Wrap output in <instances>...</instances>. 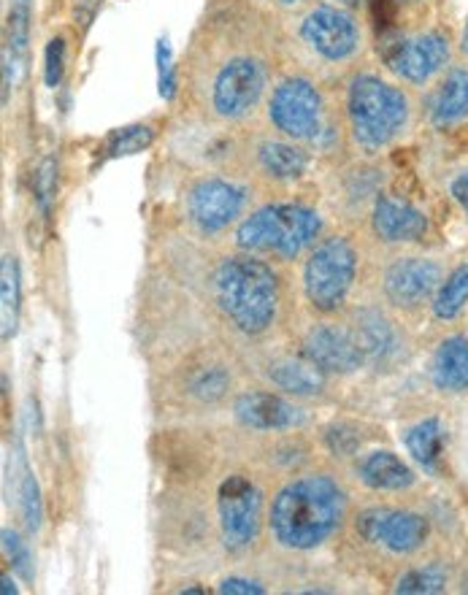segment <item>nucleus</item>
Masks as SVG:
<instances>
[{
	"instance_id": "f257e3e1",
	"label": "nucleus",
	"mask_w": 468,
	"mask_h": 595,
	"mask_svg": "<svg viewBox=\"0 0 468 595\" xmlns=\"http://www.w3.org/2000/svg\"><path fill=\"white\" fill-rule=\"evenodd\" d=\"M347 514L344 487L325 474L293 479L271 504V533L287 550H314L339 531Z\"/></svg>"
},
{
	"instance_id": "f03ea898",
	"label": "nucleus",
	"mask_w": 468,
	"mask_h": 595,
	"mask_svg": "<svg viewBox=\"0 0 468 595\" xmlns=\"http://www.w3.org/2000/svg\"><path fill=\"white\" fill-rule=\"evenodd\" d=\"M214 298L241 333L257 336L274 322L279 284L274 271L255 257H228L214 274Z\"/></svg>"
},
{
	"instance_id": "7ed1b4c3",
	"label": "nucleus",
	"mask_w": 468,
	"mask_h": 595,
	"mask_svg": "<svg viewBox=\"0 0 468 595\" xmlns=\"http://www.w3.org/2000/svg\"><path fill=\"white\" fill-rule=\"evenodd\" d=\"M320 228L317 211L298 203H274L249 214L241 222L236 241L244 252H274L285 260H293L309 244H314Z\"/></svg>"
},
{
	"instance_id": "20e7f679",
	"label": "nucleus",
	"mask_w": 468,
	"mask_h": 595,
	"mask_svg": "<svg viewBox=\"0 0 468 595\" xmlns=\"http://www.w3.org/2000/svg\"><path fill=\"white\" fill-rule=\"evenodd\" d=\"M349 125L360 147L379 149L390 144L406 125L409 103L404 92L395 90L377 76H358L349 84Z\"/></svg>"
},
{
	"instance_id": "39448f33",
	"label": "nucleus",
	"mask_w": 468,
	"mask_h": 595,
	"mask_svg": "<svg viewBox=\"0 0 468 595\" xmlns=\"http://www.w3.org/2000/svg\"><path fill=\"white\" fill-rule=\"evenodd\" d=\"M355 271H358V255L347 238L333 236L322 241L303 271L306 298L320 312H336L341 309V303L347 301L349 287L355 282Z\"/></svg>"
},
{
	"instance_id": "423d86ee",
	"label": "nucleus",
	"mask_w": 468,
	"mask_h": 595,
	"mask_svg": "<svg viewBox=\"0 0 468 595\" xmlns=\"http://www.w3.org/2000/svg\"><path fill=\"white\" fill-rule=\"evenodd\" d=\"M217 512H220V531L225 547L233 552L247 550L260 528L263 495L247 476H228L220 485Z\"/></svg>"
},
{
	"instance_id": "0eeeda50",
	"label": "nucleus",
	"mask_w": 468,
	"mask_h": 595,
	"mask_svg": "<svg viewBox=\"0 0 468 595\" xmlns=\"http://www.w3.org/2000/svg\"><path fill=\"white\" fill-rule=\"evenodd\" d=\"M271 122L293 138L317 141L322 136V98L306 79H287L271 95Z\"/></svg>"
},
{
	"instance_id": "6e6552de",
	"label": "nucleus",
	"mask_w": 468,
	"mask_h": 595,
	"mask_svg": "<svg viewBox=\"0 0 468 595\" xmlns=\"http://www.w3.org/2000/svg\"><path fill=\"white\" fill-rule=\"evenodd\" d=\"M263 90H266L263 65L249 57H236L228 65H222L214 79V109L220 111L222 117L239 119L255 109L257 101L263 98Z\"/></svg>"
},
{
	"instance_id": "1a4fd4ad",
	"label": "nucleus",
	"mask_w": 468,
	"mask_h": 595,
	"mask_svg": "<svg viewBox=\"0 0 468 595\" xmlns=\"http://www.w3.org/2000/svg\"><path fill=\"white\" fill-rule=\"evenodd\" d=\"M355 525L363 539L398 555L420 550L431 531L425 517L404 509H366Z\"/></svg>"
},
{
	"instance_id": "9d476101",
	"label": "nucleus",
	"mask_w": 468,
	"mask_h": 595,
	"mask_svg": "<svg viewBox=\"0 0 468 595\" xmlns=\"http://www.w3.org/2000/svg\"><path fill=\"white\" fill-rule=\"evenodd\" d=\"M301 36L325 60H344L360 44V30L355 19L349 17L347 11L333 9V6H320V9L309 11L301 25Z\"/></svg>"
},
{
	"instance_id": "9b49d317",
	"label": "nucleus",
	"mask_w": 468,
	"mask_h": 595,
	"mask_svg": "<svg viewBox=\"0 0 468 595\" xmlns=\"http://www.w3.org/2000/svg\"><path fill=\"white\" fill-rule=\"evenodd\" d=\"M247 190L225 179H203L190 193V217L203 233H217L239 217Z\"/></svg>"
},
{
	"instance_id": "f8f14e48",
	"label": "nucleus",
	"mask_w": 468,
	"mask_h": 595,
	"mask_svg": "<svg viewBox=\"0 0 468 595\" xmlns=\"http://www.w3.org/2000/svg\"><path fill=\"white\" fill-rule=\"evenodd\" d=\"M303 355L317 368L333 371V374H352L366 363L355 333L339 325H317L309 330V336L303 341Z\"/></svg>"
},
{
	"instance_id": "ddd939ff",
	"label": "nucleus",
	"mask_w": 468,
	"mask_h": 595,
	"mask_svg": "<svg viewBox=\"0 0 468 595\" xmlns=\"http://www.w3.org/2000/svg\"><path fill=\"white\" fill-rule=\"evenodd\" d=\"M447 57H450V41L439 33H425L395 44L393 52L387 55V63L406 82L423 84L447 63Z\"/></svg>"
},
{
	"instance_id": "4468645a",
	"label": "nucleus",
	"mask_w": 468,
	"mask_h": 595,
	"mask_svg": "<svg viewBox=\"0 0 468 595\" xmlns=\"http://www.w3.org/2000/svg\"><path fill=\"white\" fill-rule=\"evenodd\" d=\"M441 282V268L433 260L423 257H404L387 268L385 274V293L395 306L414 309L436 290Z\"/></svg>"
},
{
	"instance_id": "2eb2a0df",
	"label": "nucleus",
	"mask_w": 468,
	"mask_h": 595,
	"mask_svg": "<svg viewBox=\"0 0 468 595\" xmlns=\"http://www.w3.org/2000/svg\"><path fill=\"white\" fill-rule=\"evenodd\" d=\"M236 417L252 431H290L303 425V412L274 393H244L236 401Z\"/></svg>"
},
{
	"instance_id": "dca6fc26",
	"label": "nucleus",
	"mask_w": 468,
	"mask_h": 595,
	"mask_svg": "<svg viewBox=\"0 0 468 595\" xmlns=\"http://www.w3.org/2000/svg\"><path fill=\"white\" fill-rule=\"evenodd\" d=\"M30 41V0H11L6 49H3V103H9V90L19 84L28 63Z\"/></svg>"
},
{
	"instance_id": "f3484780",
	"label": "nucleus",
	"mask_w": 468,
	"mask_h": 595,
	"mask_svg": "<svg viewBox=\"0 0 468 595\" xmlns=\"http://www.w3.org/2000/svg\"><path fill=\"white\" fill-rule=\"evenodd\" d=\"M374 230L382 241L398 244V241H417L428 230V220L420 209L409 203L395 201L390 195H382L374 206Z\"/></svg>"
},
{
	"instance_id": "a211bd4d",
	"label": "nucleus",
	"mask_w": 468,
	"mask_h": 595,
	"mask_svg": "<svg viewBox=\"0 0 468 595\" xmlns=\"http://www.w3.org/2000/svg\"><path fill=\"white\" fill-rule=\"evenodd\" d=\"M268 379L274 382L279 390L290 395H317L325 387V371L317 368L309 357H282L268 366Z\"/></svg>"
},
{
	"instance_id": "6ab92c4d",
	"label": "nucleus",
	"mask_w": 468,
	"mask_h": 595,
	"mask_svg": "<svg viewBox=\"0 0 468 595\" xmlns=\"http://www.w3.org/2000/svg\"><path fill=\"white\" fill-rule=\"evenodd\" d=\"M433 385L447 393L468 390V341L460 336L441 341L433 357Z\"/></svg>"
},
{
	"instance_id": "aec40b11",
	"label": "nucleus",
	"mask_w": 468,
	"mask_h": 595,
	"mask_svg": "<svg viewBox=\"0 0 468 595\" xmlns=\"http://www.w3.org/2000/svg\"><path fill=\"white\" fill-rule=\"evenodd\" d=\"M358 474L374 490H406V487L414 485L412 468L406 466L398 455L387 452V449L371 452V455L360 460Z\"/></svg>"
},
{
	"instance_id": "412c9836",
	"label": "nucleus",
	"mask_w": 468,
	"mask_h": 595,
	"mask_svg": "<svg viewBox=\"0 0 468 595\" xmlns=\"http://www.w3.org/2000/svg\"><path fill=\"white\" fill-rule=\"evenodd\" d=\"M468 114V71L455 68L441 82L436 98H433L431 117L436 125H452Z\"/></svg>"
},
{
	"instance_id": "4be33fe9",
	"label": "nucleus",
	"mask_w": 468,
	"mask_h": 595,
	"mask_svg": "<svg viewBox=\"0 0 468 595\" xmlns=\"http://www.w3.org/2000/svg\"><path fill=\"white\" fill-rule=\"evenodd\" d=\"M352 333H355V339H358L363 357L371 360V363H379L395 344V333L393 328H390V322L379 312H374V309L358 312V317H355V330H352Z\"/></svg>"
},
{
	"instance_id": "5701e85b",
	"label": "nucleus",
	"mask_w": 468,
	"mask_h": 595,
	"mask_svg": "<svg viewBox=\"0 0 468 595\" xmlns=\"http://www.w3.org/2000/svg\"><path fill=\"white\" fill-rule=\"evenodd\" d=\"M19 301H22V282H19L17 257L3 255L0 260V333H3V341H9L17 330Z\"/></svg>"
},
{
	"instance_id": "b1692460",
	"label": "nucleus",
	"mask_w": 468,
	"mask_h": 595,
	"mask_svg": "<svg viewBox=\"0 0 468 595\" xmlns=\"http://www.w3.org/2000/svg\"><path fill=\"white\" fill-rule=\"evenodd\" d=\"M257 160L263 165V171L276 179H298L309 165L306 152L293 144H285V141H266L257 149Z\"/></svg>"
},
{
	"instance_id": "393cba45",
	"label": "nucleus",
	"mask_w": 468,
	"mask_h": 595,
	"mask_svg": "<svg viewBox=\"0 0 468 595\" xmlns=\"http://www.w3.org/2000/svg\"><path fill=\"white\" fill-rule=\"evenodd\" d=\"M441 444H444V425L436 417L417 422L412 431L406 433V449L412 452V458L428 471H436L439 463Z\"/></svg>"
},
{
	"instance_id": "a878e982",
	"label": "nucleus",
	"mask_w": 468,
	"mask_h": 595,
	"mask_svg": "<svg viewBox=\"0 0 468 595\" xmlns=\"http://www.w3.org/2000/svg\"><path fill=\"white\" fill-rule=\"evenodd\" d=\"M468 301V266L455 268L447 282L441 284L439 293H436V301H433V314L439 320H455L460 314V309L466 306Z\"/></svg>"
},
{
	"instance_id": "bb28decb",
	"label": "nucleus",
	"mask_w": 468,
	"mask_h": 595,
	"mask_svg": "<svg viewBox=\"0 0 468 595\" xmlns=\"http://www.w3.org/2000/svg\"><path fill=\"white\" fill-rule=\"evenodd\" d=\"M152 141H155V130L149 128V125H130V128L114 130V133L106 138L103 152H106V157L138 155V152L152 147Z\"/></svg>"
},
{
	"instance_id": "cd10ccee",
	"label": "nucleus",
	"mask_w": 468,
	"mask_h": 595,
	"mask_svg": "<svg viewBox=\"0 0 468 595\" xmlns=\"http://www.w3.org/2000/svg\"><path fill=\"white\" fill-rule=\"evenodd\" d=\"M444 590H447V571H444V566H436V563L425 568H412L395 585V593L404 595H433L444 593Z\"/></svg>"
},
{
	"instance_id": "c85d7f7f",
	"label": "nucleus",
	"mask_w": 468,
	"mask_h": 595,
	"mask_svg": "<svg viewBox=\"0 0 468 595\" xmlns=\"http://www.w3.org/2000/svg\"><path fill=\"white\" fill-rule=\"evenodd\" d=\"M19 509H22V520L28 525V531L36 533L41 528L44 509H41V490H38L36 476L30 471L22 476V485H19Z\"/></svg>"
},
{
	"instance_id": "c756f323",
	"label": "nucleus",
	"mask_w": 468,
	"mask_h": 595,
	"mask_svg": "<svg viewBox=\"0 0 468 595\" xmlns=\"http://www.w3.org/2000/svg\"><path fill=\"white\" fill-rule=\"evenodd\" d=\"M230 385V376L220 366L203 368L190 379V393L198 395L201 401H220Z\"/></svg>"
},
{
	"instance_id": "7c9ffc66",
	"label": "nucleus",
	"mask_w": 468,
	"mask_h": 595,
	"mask_svg": "<svg viewBox=\"0 0 468 595\" xmlns=\"http://www.w3.org/2000/svg\"><path fill=\"white\" fill-rule=\"evenodd\" d=\"M0 539H3V552H6V558L11 560L14 571H17L25 582H30V579H33V558H30L25 541L19 539L17 531H9V528H3Z\"/></svg>"
},
{
	"instance_id": "2f4dec72",
	"label": "nucleus",
	"mask_w": 468,
	"mask_h": 595,
	"mask_svg": "<svg viewBox=\"0 0 468 595\" xmlns=\"http://www.w3.org/2000/svg\"><path fill=\"white\" fill-rule=\"evenodd\" d=\"M55 193H57V160L55 157H46L44 163L38 165V174H36V203H38V209L44 211V214L52 211Z\"/></svg>"
},
{
	"instance_id": "473e14b6",
	"label": "nucleus",
	"mask_w": 468,
	"mask_h": 595,
	"mask_svg": "<svg viewBox=\"0 0 468 595\" xmlns=\"http://www.w3.org/2000/svg\"><path fill=\"white\" fill-rule=\"evenodd\" d=\"M157 87H160V98L171 101L176 95V76H174V63H171V46L168 38L157 41Z\"/></svg>"
},
{
	"instance_id": "72a5a7b5",
	"label": "nucleus",
	"mask_w": 468,
	"mask_h": 595,
	"mask_svg": "<svg viewBox=\"0 0 468 595\" xmlns=\"http://www.w3.org/2000/svg\"><path fill=\"white\" fill-rule=\"evenodd\" d=\"M63 71H65V41L63 38H52L46 44V55H44V82L46 87L55 90L57 84L63 82Z\"/></svg>"
},
{
	"instance_id": "f704fd0d",
	"label": "nucleus",
	"mask_w": 468,
	"mask_h": 595,
	"mask_svg": "<svg viewBox=\"0 0 468 595\" xmlns=\"http://www.w3.org/2000/svg\"><path fill=\"white\" fill-rule=\"evenodd\" d=\"M325 441H328L331 452H336L339 458L355 455L360 447L358 431H355V428H349V425H333L331 431L325 433Z\"/></svg>"
},
{
	"instance_id": "c9c22d12",
	"label": "nucleus",
	"mask_w": 468,
	"mask_h": 595,
	"mask_svg": "<svg viewBox=\"0 0 468 595\" xmlns=\"http://www.w3.org/2000/svg\"><path fill=\"white\" fill-rule=\"evenodd\" d=\"M217 590H220V593H230V595H263L266 593V587L260 585V582H255V579H244V577L222 579Z\"/></svg>"
},
{
	"instance_id": "e433bc0d",
	"label": "nucleus",
	"mask_w": 468,
	"mask_h": 595,
	"mask_svg": "<svg viewBox=\"0 0 468 595\" xmlns=\"http://www.w3.org/2000/svg\"><path fill=\"white\" fill-rule=\"evenodd\" d=\"M452 195H455V201L468 211V174H460L455 182H452Z\"/></svg>"
},
{
	"instance_id": "4c0bfd02",
	"label": "nucleus",
	"mask_w": 468,
	"mask_h": 595,
	"mask_svg": "<svg viewBox=\"0 0 468 595\" xmlns=\"http://www.w3.org/2000/svg\"><path fill=\"white\" fill-rule=\"evenodd\" d=\"M0 582H3V587H0V590H3V595H17V585H14V579H11L9 574H3V577H0Z\"/></svg>"
},
{
	"instance_id": "58836bf2",
	"label": "nucleus",
	"mask_w": 468,
	"mask_h": 595,
	"mask_svg": "<svg viewBox=\"0 0 468 595\" xmlns=\"http://www.w3.org/2000/svg\"><path fill=\"white\" fill-rule=\"evenodd\" d=\"M460 46H463V52H466V55H468V25H466V30H463V38H460Z\"/></svg>"
},
{
	"instance_id": "ea45409f",
	"label": "nucleus",
	"mask_w": 468,
	"mask_h": 595,
	"mask_svg": "<svg viewBox=\"0 0 468 595\" xmlns=\"http://www.w3.org/2000/svg\"><path fill=\"white\" fill-rule=\"evenodd\" d=\"M341 3H347V6H358L360 0H341Z\"/></svg>"
},
{
	"instance_id": "a19ab883",
	"label": "nucleus",
	"mask_w": 468,
	"mask_h": 595,
	"mask_svg": "<svg viewBox=\"0 0 468 595\" xmlns=\"http://www.w3.org/2000/svg\"><path fill=\"white\" fill-rule=\"evenodd\" d=\"M279 3H285V6H290V3H298V0H279Z\"/></svg>"
}]
</instances>
